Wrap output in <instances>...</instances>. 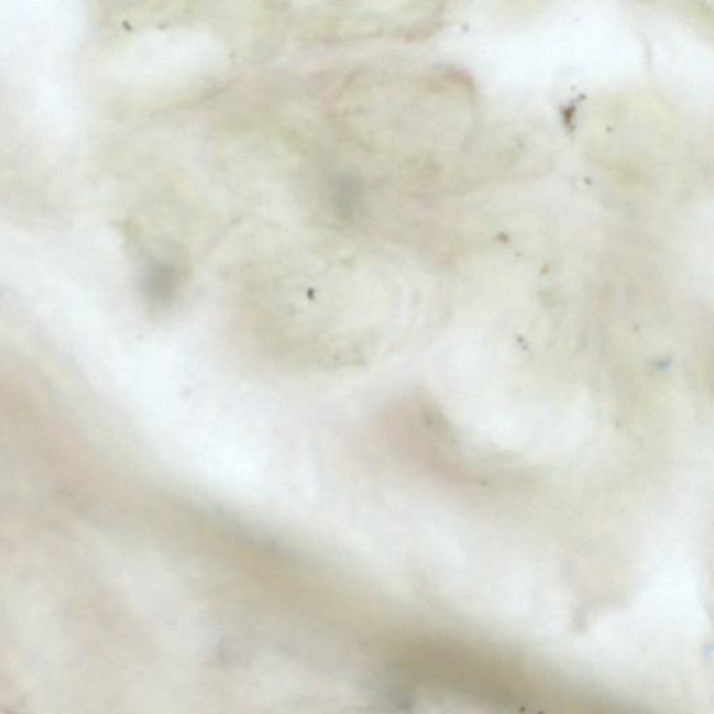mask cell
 Returning a JSON list of instances; mask_svg holds the SVG:
<instances>
[{
  "label": "cell",
  "instance_id": "cell-1",
  "mask_svg": "<svg viewBox=\"0 0 714 714\" xmlns=\"http://www.w3.org/2000/svg\"><path fill=\"white\" fill-rule=\"evenodd\" d=\"M179 279L175 265L166 262H153L145 268L144 292L156 305H165L174 297Z\"/></svg>",
  "mask_w": 714,
  "mask_h": 714
}]
</instances>
